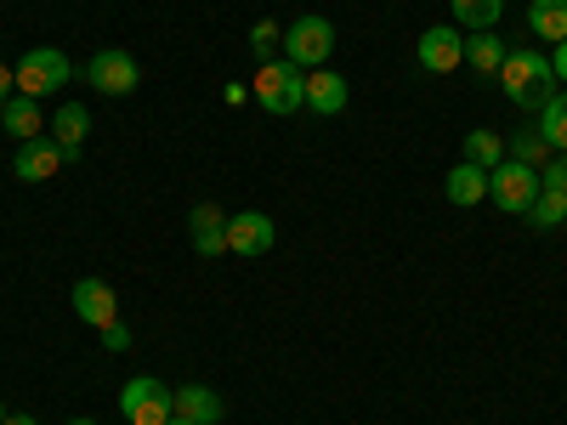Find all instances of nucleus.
Returning a JSON list of instances; mask_svg holds the SVG:
<instances>
[{
    "label": "nucleus",
    "instance_id": "obj_1",
    "mask_svg": "<svg viewBox=\"0 0 567 425\" xmlns=\"http://www.w3.org/2000/svg\"><path fill=\"white\" fill-rule=\"evenodd\" d=\"M499 91L516 103V108H545L556 97V69L545 52H534V45H516V52H505L499 63Z\"/></svg>",
    "mask_w": 567,
    "mask_h": 425
},
{
    "label": "nucleus",
    "instance_id": "obj_2",
    "mask_svg": "<svg viewBox=\"0 0 567 425\" xmlns=\"http://www.w3.org/2000/svg\"><path fill=\"white\" fill-rule=\"evenodd\" d=\"M250 91H256V103L272 120H290V114L307 108V69H296L290 58H272V63L256 69V85Z\"/></svg>",
    "mask_w": 567,
    "mask_h": 425
},
{
    "label": "nucleus",
    "instance_id": "obj_3",
    "mask_svg": "<svg viewBox=\"0 0 567 425\" xmlns=\"http://www.w3.org/2000/svg\"><path fill=\"white\" fill-rule=\"evenodd\" d=\"M329 52H336V23L329 18H296L290 29H284V58H290L296 69H329Z\"/></svg>",
    "mask_w": 567,
    "mask_h": 425
},
{
    "label": "nucleus",
    "instance_id": "obj_4",
    "mask_svg": "<svg viewBox=\"0 0 567 425\" xmlns=\"http://www.w3.org/2000/svg\"><path fill=\"white\" fill-rule=\"evenodd\" d=\"M74 80V63L58 52V45H34V52H23L18 58V91L23 97H52V91H63Z\"/></svg>",
    "mask_w": 567,
    "mask_h": 425
},
{
    "label": "nucleus",
    "instance_id": "obj_5",
    "mask_svg": "<svg viewBox=\"0 0 567 425\" xmlns=\"http://www.w3.org/2000/svg\"><path fill=\"white\" fill-rule=\"evenodd\" d=\"M539 199V170L534 165H516V159H499L488 170V205L505 210V216H528V205Z\"/></svg>",
    "mask_w": 567,
    "mask_h": 425
},
{
    "label": "nucleus",
    "instance_id": "obj_6",
    "mask_svg": "<svg viewBox=\"0 0 567 425\" xmlns=\"http://www.w3.org/2000/svg\"><path fill=\"white\" fill-rule=\"evenodd\" d=\"M120 414H125V425H171L176 419L171 386H159L154 374H136V381H125V392H120Z\"/></svg>",
    "mask_w": 567,
    "mask_h": 425
},
{
    "label": "nucleus",
    "instance_id": "obj_7",
    "mask_svg": "<svg viewBox=\"0 0 567 425\" xmlns=\"http://www.w3.org/2000/svg\"><path fill=\"white\" fill-rule=\"evenodd\" d=\"M136 80H142L136 58H131V52H114V45L85 63V85H91V91H103V97H131Z\"/></svg>",
    "mask_w": 567,
    "mask_h": 425
},
{
    "label": "nucleus",
    "instance_id": "obj_8",
    "mask_svg": "<svg viewBox=\"0 0 567 425\" xmlns=\"http://www.w3.org/2000/svg\"><path fill=\"white\" fill-rule=\"evenodd\" d=\"M460 63H465V29L437 23V29L420 34V69L425 74H454Z\"/></svg>",
    "mask_w": 567,
    "mask_h": 425
},
{
    "label": "nucleus",
    "instance_id": "obj_9",
    "mask_svg": "<svg viewBox=\"0 0 567 425\" xmlns=\"http://www.w3.org/2000/svg\"><path fill=\"white\" fill-rule=\"evenodd\" d=\"M272 245H278L272 216H261V210H239V216H227V250H233V256H267Z\"/></svg>",
    "mask_w": 567,
    "mask_h": 425
},
{
    "label": "nucleus",
    "instance_id": "obj_10",
    "mask_svg": "<svg viewBox=\"0 0 567 425\" xmlns=\"http://www.w3.org/2000/svg\"><path fill=\"white\" fill-rule=\"evenodd\" d=\"M74 312H80V323H91V329L120 323L114 283H103V278H80V283H74Z\"/></svg>",
    "mask_w": 567,
    "mask_h": 425
},
{
    "label": "nucleus",
    "instance_id": "obj_11",
    "mask_svg": "<svg viewBox=\"0 0 567 425\" xmlns=\"http://www.w3.org/2000/svg\"><path fill=\"white\" fill-rule=\"evenodd\" d=\"M347 103H352V91H347V80H341L336 69H312V74H307V114L336 120Z\"/></svg>",
    "mask_w": 567,
    "mask_h": 425
},
{
    "label": "nucleus",
    "instance_id": "obj_12",
    "mask_svg": "<svg viewBox=\"0 0 567 425\" xmlns=\"http://www.w3.org/2000/svg\"><path fill=\"white\" fill-rule=\"evenodd\" d=\"M63 165H69V154L58 148L52 136H40V142H23V148H18V159H12L18 182H45V176H58Z\"/></svg>",
    "mask_w": 567,
    "mask_h": 425
},
{
    "label": "nucleus",
    "instance_id": "obj_13",
    "mask_svg": "<svg viewBox=\"0 0 567 425\" xmlns=\"http://www.w3.org/2000/svg\"><path fill=\"white\" fill-rule=\"evenodd\" d=\"M187 239H194L199 256H227V210L194 205V216H187Z\"/></svg>",
    "mask_w": 567,
    "mask_h": 425
},
{
    "label": "nucleus",
    "instance_id": "obj_14",
    "mask_svg": "<svg viewBox=\"0 0 567 425\" xmlns=\"http://www.w3.org/2000/svg\"><path fill=\"white\" fill-rule=\"evenodd\" d=\"M171 408H176V419H187V425H221V414H227L210 386H182V392H171Z\"/></svg>",
    "mask_w": 567,
    "mask_h": 425
},
{
    "label": "nucleus",
    "instance_id": "obj_15",
    "mask_svg": "<svg viewBox=\"0 0 567 425\" xmlns=\"http://www.w3.org/2000/svg\"><path fill=\"white\" fill-rule=\"evenodd\" d=\"M443 194H449V205H460V210H471V205H483L488 199V170L483 165H454L449 170V182H443Z\"/></svg>",
    "mask_w": 567,
    "mask_h": 425
},
{
    "label": "nucleus",
    "instance_id": "obj_16",
    "mask_svg": "<svg viewBox=\"0 0 567 425\" xmlns=\"http://www.w3.org/2000/svg\"><path fill=\"white\" fill-rule=\"evenodd\" d=\"M0 125H7V136H18V142H40V125L45 120H40V103L18 91V97L0 103Z\"/></svg>",
    "mask_w": 567,
    "mask_h": 425
},
{
    "label": "nucleus",
    "instance_id": "obj_17",
    "mask_svg": "<svg viewBox=\"0 0 567 425\" xmlns=\"http://www.w3.org/2000/svg\"><path fill=\"white\" fill-rule=\"evenodd\" d=\"M528 29L550 45L567 40V0H528Z\"/></svg>",
    "mask_w": 567,
    "mask_h": 425
},
{
    "label": "nucleus",
    "instance_id": "obj_18",
    "mask_svg": "<svg viewBox=\"0 0 567 425\" xmlns=\"http://www.w3.org/2000/svg\"><path fill=\"white\" fill-rule=\"evenodd\" d=\"M505 52H511V45L499 40V34H465V63L471 69H477V74H499V63H505Z\"/></svg>",
    "mask_w": 567,
    "mask_h": 425
},
{
    "label": "nucleus",
    "instance_id": "obj_19",
    "mask_svg": "<svg viewBox=\"0 0 567 425\" xmlns=\"http://www.w3.org/2000/svg\"><path fill=\"white\" fill-rule=\"evenodd\" d=\"M505 159H516V165H534V170H545L556 154H550V142L539 136V125H528V131H516L511 142H505Z\"/></svg>",
    "mask_w": 567,
    "mask_h": 425
},
{
    "label": "nucleus",
    "instance_id": "obj_20",
    "mask_svg": "<svg viewBox=\"0 0 567 425\" xmlns=\"http://www.w3.org/2000/svg\"><path fill=\"white\" fill-rule=\"evenodd\" d=\"M499 12H505V0H454V29L483 34V29L499 23Z\"/></svg>",
    "mask_w": 567,
    "mask_h": 425
},
{
    "label": "nucleus",
    "instance_id": "obj_21",
    "mask_svg": "<svg viewBox=\"0 0 567 425\" xmlns=\"http://www.w3.org/2000/svg\"><path fill=\"white\" fill-rule=\"evenodd\" d=\"M85 131H91V108L63 103V108H58V120H52V142H58V148H80Z\"/></svg>",
    "mask_w": 567,
    "mask_h": 425
},
{
    "label": "nucleus",
    "instance_id": "obj_22",
    "mask_svg": "<svg viewBox=\"0 0 567 425\" xmlns=\"http://www.w3.org/2000/svg\"><path fill=\"white\" fill-rule=\"evenodd\" d=\"M539 136L550 142V154H567V91H556L539 108Z\"/></svg>",
    "mask_w": 567,
    "mask_h": 425
},
{
    "label": "nucleus",
    "instance_id": "obj_23",
    "mask_svg": "<svg viewBox=\"0 0 567 425\" xmlns=\"http://www.w3.org/2000/svg\"><path fill=\"white\" fill-rule=\"evenodd\" d=\"M499 159H505V136H499V131H471V136H465V165L494 170Z\"/></svg>",
    "mask_w": 567,
    "mask_h": 425
},
{
    "label": "nucleus",
    "instance_id": "obj_24",
    "mask_svg": "<svg viewBox=\"0 0 567 425\" xmlns=\"http://www.w3.org/2000/svg\"><path fill=\"white\" fill-rule=\"evenodd\" d=\"M528 221H534V227H561V221H567V194H550V187H539V199L528 205Z\"/></svg>",
    "mask_w": 567,
    "mask_h": 425
},
{
    "label": "nucleus",
    "instance_id": "obj_25",
    "mask_svg": "<svg viewBox=\"0 0 567 425\" xmlns=\"http://www.w3.org/2000/svg\"><path fill=\"white\" fill-rule=\"evenodd\" d=\"M278 45H284V29H278L272 18H261V23L250 29V52H256L261 63H272V52H278Z\"/></svg>",
    "mask_w": 567,
    "mask_h": 425
},
{
    "label": "nucleus",
    "instance_id": "obj_26",
    "mask_svg": "<svg viewBox=\"0 0 567 425\" xmlns=\"http://www.w3.org/2000/svg\"><path fill=\"white\" fill-rule=\"evenodd\" d=\"M539 187H550V194H567V154H556V159L539 170Z\"/></svg>",
    "mask_w": 567,
    "mask_h": 425
},
{
    "label": "nucleus",
    "instance_id": "obj_27",
    "mask_svg": "<svg viewBox=\"0 0 567 425\" xmlns=\"http://www.w3.org/2000/svg\"><path fill=\"white\" fill-rule=\"evenodd\" d=\"M97 335H103L109 352H125V346H131V329H125V323H109V329H97Z\"/></svg>",
    "mask_w": 567,
    "mask_h": 425
},
{
    "label": "nucleus",
    "instance_id": "obj_28",
    "mask_svg": "<svg viewBox=\"0 0 567 425\" xmlns=\"http://www.w3.org/2000/svg\"><path fill=\"white\" fill-rule=\"evenodd\" d=\"M7 97H18V69L0 63V103H7Z\"/></svg>",
    "mask_w": 567,
    "mask_h": 425
},
{
    "label": "nucleus",
    "instance_id": "obj_29",
    "mask_svg": "<svg viewBox=\"0 0 567 425\" xmlns=\"http://www.w3.org/2000/svg\"><path fill=\"white\" fill-rule=\"evenodd\" d=\"M550 69H556V80H567V40L556 45V58H550Z\"/></svg>",
    "mask_w": 567,
    "mask_h": 425
},
{
    "label": "nucleus",
    "instance_id": "obj_30",
    "mask_svg": "<svg viewBox=\"0 0 567 425\" xmlns=\"http://www.w3.org/2000/svg\"><path fill=\"white\" fill-rule=\"evenodd\" d=\"M0 425H40V419H34V414H23V408H18V414H7V419H0Z\"/></svg>",
    "mask_w": 567,
    "mask_h": 425
},
{
    "label": "nucleus",
    "instance_id": "obj_31",
    "mask_svg": "<svg viewBox=\"0 0 567 425\" xmlns=\"http://www.w3.org/2000/svg\"><path fill=\"white\" fill-rule=\"evenodd\" d=\"M69 425H97V419H69Z\"/></svg>",
    "mask_w": 567,
    "mask_h": 425
},
{
    "label": "nucleus",
    "instance_id": "obj_32",
    "mask_svg": "<svg viewBox=\"0 0 567 425\" xmlns=\"http://www.w3.org/2000/svg\"><path fill=\"white\" fill-rule=\"evenodd\" d=\"M0 419H7V403H0Z\"/></svg>",
    "mask_w": 567,
    "mask_h": 425
},
{
    "label": "nucleus",
    "instance_id": "obj_33",
    "mask_svg": "<svg viewBox=\"0 0 567 425\" xmlns=\"http://www.w3.org/2000/svg\"><path fill=\"white\" fill-rule=\"evenodd\" d=\"M171 425H187V419H171Z\"/></svg>",
    "mask_w": 567,
    "mask_h": 425
}]
</instances>
